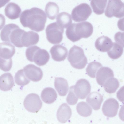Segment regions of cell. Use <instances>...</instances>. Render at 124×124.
<instances>
[{"instance_id": "cell-13", "label": "cell", "mask_w": 124, "mask_h": 124, "mask_svg": "<svg viewBox=\"0 0 124 124\" xmlns=\"http://www.w3.org/2000/svg\"><path fill=\"white\" fill-rule=\"evenodd\" d=\"M71 108L66 103H63L60 106L57 113L58 120L62 123L67 122L71 117Z\"/></svg>"}, {"instance_id": "cell-27", "label": "cell", "mask_w": 124, "mask_h": 124, "mask_svg": "<svg viewBox=\"0 0 124 124\" xmlns=\"http://www.w3.org/2000/svg\"><path fill=\"white\" fill-rule=\"evenodd\" d=\"M124 37V32L122 33L119 32L116 33L115 36V40L120 44L122 45L124 47L123 43H122L123 41H122V39Z\"/></svg>"}, {"instance_id": "cell-26", "label": "cell", "mask_w": 124, "mask_h": 124, "mask_svg": "<svg viewBox=\"0 0 124 124\" xmlns=\"http://www.w3.org/2000/svg\"><path fill=\"white\" fill-rule=\"evenodd\" d=\"M12 58L5 59L0 57V69L5 72L10 71L12 68Z\"/></svg>"}, {"instance_id": "cell-3", "label": "cell", "mask_w": 124, "mask_h": 124, "mask_svg": "<svg viewBox=\"0 0 124 124\" xmlns=\"http://www.w3.org/2000/svg\"><path fill=\"white\" fill-rule=\"evenodd\" d=\"M67 59L73 67L78 69L84 68L87 63V59L83 50L75 45L69 50Z\"/></svg>"}, {"instance_id": "cell-29", "label": "cell", "mask_w": 124, "mask_h": 124, "mask_svg": "<svg viewBox=\"0 0 124 124\" xmlns=\"http://www.w3.org/2000/svg\"><path fill=\"white\" fill-rule=\"evenodd\" d=\"M5 19L4 16L0 13V30L2 29L5 24Z\"/></svg>"}, {"instance_id": "cell-2", "label": "cell", "mask_w": 124, "mask_h": 124, "mask_svg": "<svg viewBox=\"0 0 124 124\" xmlns=\"http://www.w3.org/2000/svg\"><path fill=\"white\" fill-rule=\"evenodd\" d=\"M25 54L28 60L31 62H34L40 66L46 64L50 58L49 53L47 51L41 49L36 46H31L27 48Z\"/></svg>"}, {"instance_id": "cell-5", "label": "cell", "mask_w": 124, "mask_h": 124, "mask_svg": "<svg viewBox=\"0 0 124 124\" xmlns=\"http://www.w3.org/2000/svg\"><path fill=\"white\" fill-rule=\"evenodd\" d=\"M23 104L25 108L29 112L37 113L41 108L42 103L38 95L32 93L26 96L24 100Z\"/></svg>"}, {"instance_id": "cell-15", "label": "cell", "mask_w": 124, "mask_h": 124, "mask_svg": "<svg viewBox=\"0 0 124 124\" xmlns=\"http://www.w3.org/2000/svg\"><path fill=\"white\" fill-rule=\"evenodd\" d=\"M15 52V46L10 43L4 42L0 43V57L5 59L11 58Z\"/></svg>"}, {"instance_id": "cell-12", "label": "cell", "mask_w": 124, "mask_h": 124, "mask_svg": "<svg viewBox=\"0 0 124 124\" xmlns=\"http://www.w3.org/2000/svg\"><path fill=\"white\" fill-rule=\"evenodd\" d=\"M113 44L111 39L105 36L100 37L96 39L95 43L96 49L99 51L103 52L109 51L112 48Z\"/></svg>"}, {"instance_id": "cell-18", "label": "cell", "mask_w": 124, "mask_h": 124, "mask_svg": "<svg viewBox=\"0 0 124 124\" xmlns=\"http://www.w3.org/2000/svg\"><path fill=\"white\" fill-rule=\"evenodd\" d=\"M41 97L44 102L47 104H51L56 100L57 94L54 89L51 87H47L44 88L42 91Z\"/></svg>"}, {"instance_id": "cell-16", "label": "cell", "mask_w": 124, "mask_h": 124, "mask_svg": "<svg viewBox=\"0 0 124 124\" xmlns=\"http://www.w3.org/2000/svg\"><path fill=\"white\" fill-rule=\"evenodd\" d=\"M4 12L6 16L9 19L14 20L18 18L21 12L20 7L16 3L10 2L5 7Z\"/></svg>"}, {"instance_id": "cell-8", "label": "cell", "mask_w": 124, "mask_h": 124, "mask_svg": "<svg viewBox=\"0 0 124 124\" xmlns=\"http://www.w3.org/2000/svg\"><path fill=\"white\" fill-rule=\"evenodd\" d=\"M23 69L27 78L32 81L37 82L42 78L43 73L41 69L33 64H29Z\"/></svg>"}, {"instance_id": "cell-9", "label": "cell", "mask_w": 124, "mask_h": 124, "mask_svg": "<svg viewBox=\"0 0 124 124\" xmlns=\"http://www.w3.org/2000/svg\"><path fill=\"white\" fill-rule=\"evenodd\" d=\"M50 52L52 58L54 60L60 62L64 61L66 58L68 54V50L66 48L60 44L54 45L50 49Z\"/></svg>"}, {"instance_id": "cell-10", "label": "cell", "mask_w": 124, "mask_h": 124, "mask_svg": "<svg viewBox=\"0 0 124 124\" xmlns=\"http://www.w3.org/2000/svg\"><path fill=\"white\" fill-rule=\"evenodd\" d=\"M114 77L113 72L110 68L107 67H101L98 70L96 79L98 84L102 86L108 79Z\"/></svg>"}, {"instance_id": "cell-4", "label": "cell", "mask_w": 124, "mask_h": 124, "mask_svg": "<svg viewBox=\"0 0 124 124\" xmlns=\"http://www.w3.org/2000/svg\"><path fill=\"white\" fill-rule=\"evenodd\" d=\"M64 32L63 28L56 23H52L49 25L46 29L47 39L52 44L59 43L62 39Z\"/></svg>"}, {"instance_id": "cell-14", "label": "cell", "mask_w": 124, "mask_h": 124, "mask_svg": "<svg viewBox=\"0 0 124 124\" xmlns=\"http://www.w3.org/2000/svg\"><path fill=\"white\" fill-rule=\"evenodd\" d=\"M103 100V97L100 93L93 92L89 94L86 98V101L93 109L98 110L100 109Z\"/></svg>"}, {"instance_id": "cell-21", "label": "cell", "mask_w": 124, "mask_h": 124, "mask_svg": "<svg viewBox=\"0 0 124 124\" xmlns=\"http://www.w3.org/2000/svg\"><path fill=\"white\" fill-rule=\"evenodd\" d=\"M123 47L119 44L117 42H114L112 48L107 52L108 54L112 59H117L122 55L123 52Z\"/></svg>"}, {"instance_id": "cell-28", "label": "cell", "mask_w": 124, "mask_h": 124, "mask_svg": "<svg viewBox=\"0 0 124 124\" xmlns=\"http://www.w3.org/2000/svg\"><path fill=\"white\" fill-rule=\"evenodd\" d=\"M124 86L122 87L117 93L118 98L121 102L124 101Z\"/></svg>"}, {"instance_id": "cell-19", "label": "cell", "mask_w": 124, "mask_h": 124, "mask_svg": "<svg viewBox=\"0 0 124 124\" xmlns=\"http://www.w3.org/2000/svg\"><path fill=\"white\" fill-rule=\"evenodd\" d=\"M54 86L59 94L61 96L66 95L68 90V84L66 80L61 77H55Z\"/></svg>"}, {"instance_id": "cell-6", "label": "cell", "mask_w": 124, "mask_h": 124, "mask_svg": "<svg viewBox=\"0 0 124 124\" xmlns=\"http://www.w3.org/2000/svg\"><path fill=\"white\" fill-rule=\"evenodd\" d=\"M73 88L74 92L78 97L80 99H84L90 93L91 87L87 80L81 79L76 82Z\"/></svg>"}, {"instance_id": "cell-30", "label": "cell", "mask_w": 124, "mask_h": 124, "mask_svg": "<svg viewBox=\"0 0 124 124\" xmlns=\"http://www.w3.org/2000/svg\"><path fill=\"white\" fill-rule=\"evenodd\" d=\"M10 1V0H0V8L4 6Z\"/></svg>"}, {"instance_id": "cell-20", "label": "cell", "mask_w": 124, "mask_h": 124, "mask_svg": "<svg viewBox=\"0 0 124 124\" xmlns=\"http://www.w3.org/2000/svg\"><path fill=\"white\" fill-rule=\"evenodd\" d=\"M105 91L111 94L115 93L119 86V83L118 79L114 77L108 79L103 85Z\"/></svg>"}, {"instance_id": "cell-24", "label": "cell", "mask_w": 124, "mask_h": 124, "mask_svg": "<svg viewBox=\"0 0 124 124\" xmlns=\"http://www.w3.org/2000/svg\"><path fill=\"white\" fill-rule=\"evenodd\" d=\"M14 78L16 83L20 86L26 85L30 82V80L25 75L23 69L18 71L16 74Z\"/></svg>"}, {"instance_id": "cell-1", "label": "cell", "mask_w": 124, "mask_h": 124, "mask_svg": "<svg viewBox=\"0 0 124 124\" xmlns=\"http://www.w3.org/2000/svg\"><path fill=\"white\" fill-rule=\"evenodd\" d=\"M93 31L92 24L88 22H84L72 24L66 29V34L68 39L75 42L82 38L89 37L92 35Z\"/></svg>"}, {"instance_id": "cell-11", "label": "cell", "mask_w": 124, "mask_h": 124, "mask_svg": "<svg viewBox=\"0 0 124 124\" xmlns=\"http://www.w3.org/2000/svg\"><path fill=\"white\" fill-rule=\"evenodd\" d=\"M39 39V36L37 33L31 31H25L22 37V45L23 47H27L36 44Z\"/></svg>"}, {"instance_id": "cell-22", "label": "cell", "mask_w": 124, "mask_h": 124, "mask_svg": "<svg viewBox=\"0 0 124 124\" xmlns=\"http://www.w3.org/2000/svg\"><path fill=\"white\" fill-rule=\"evenodd\" d=\"M76 109L78 113L84 117L89 116L92 112V109L91 107L85 102H79L76 106Z\"/></svg>"}, {"instance_id": "cell-17", "label": "cell", "mask_w": 124, "mask_h": 124, "mask_svg": "<svg viewBox=\"0 0 124 124\" xmlns=\"http://www.w3.org/2000/svg\"><path fill=\"white\" fill-rule=\"evenodd\" d=\"M14 85L13 76L10 73H4L0 76V89L3 91L11 90Z\"/></svg>"}, {"instance_id": "cell-25", "label": "cell", "mask_w": 124, "mask_h": 124, "mask_svg": "<svg viewBox=\"0 0 124 124\" xmlns=\"http://www.w3.org/2000/svg\"><path fill=\"white\" fill-rule=\"evenodd\" d=\"M74 86L70 87L68 95L66 98L68 103L70 105H74L76 104L78 98L75 93L74 91Z\"/></svg>"}, {"instance_id": "cell-7", "label": "cell", "mask_w": 124, "mask_h": 124, "mask_svg": "<svg viewBox=\"0 0 124 124\" xmlns=\"http://www.w3.org/2000/svg\"><path fill=\"white\" fill-rule=\"evenodd\" d=\"M119 107V104L116 100L113 98H109L104 102L102 110L105 116L113 117L117 114Z\"/></svg>"}, {"instance_id": "cell-23", "label": "cell", "mask_w": 124, "mask_h": 124, "mask_svg": "<svg viewBox=\"0 0 124 124\" xmlns=\"http://www.w3.org/2000/svg\"><path fill=\"white\" fill-rule=\"evenodd\" d=\"M102 67V65L99 62H91L89 64L86 68V73L90 77L94 78L98 70Z\"/></svg>"}]
</instances>
